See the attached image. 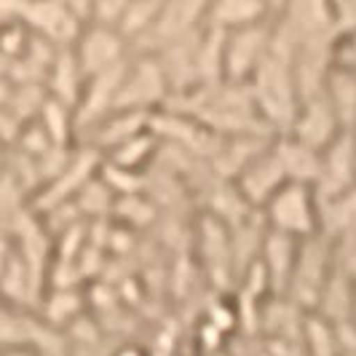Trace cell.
Wrapping results in <instances>:
<instances>
[{"mask_svg": "<svg viewBox=\"0 0 356 356\" xmlns=\"http://www.w3.org/2000/svg\"><path fill=\"white\" fill-rule=\"evenodd\" d=\"M3 22H22L30 33L54 49H72L83 35V24L75 17L72 3H3L0 6Z\"/></svg>", "mask_w": 356, "mask_h": 356, "instance_id": "obj_1", "label": "cell"}, {"mask_svg": "<svg viewBox=\"0 0 356 356\" xmlns=\"http://www.w3.org/2000/svg\"><path fill=\"white\" fill-rule=\"evenodd\" d=\"M268 231L284 233L298 241H308L321 233V201L314 188L289 182L263 209Z\"/></svg>", "mask_w": 356, "mask_h": 356, "instance_id": "obj_2", "label": "cell"}, {"mask_svg": "<svg viewBox=\"0 0 356 356\" xmlns=\"http://www.w3.org/2000/svg\"><path fill=\"white\" fill-rule=\"evenodd\" d=\"M335 268H338L335 244L327 236L319 233V236L303 241L286 300H292V305H298V308L303 305L308 314H314L321 305V298L335 276Z\"/></svg>", "mask_w": 356, "mask_h": 356, "instance_id": "obj_3", "label": "cell"}, {"mask_svg": "<svg viewBox=\"0 0 356 356\" xmlns=\"http://www.w3.org/2000/svg\"><path fill=\"white\" fill-rule=\"evenodd\" d=\"M169 99H172V86L166 81V72L161 67L159 56L131 54L115 110L159 113V107H166Z\"/></svg>", "mask_w": 356, "mask_h": 356, "instance_id": "obj_4", "label": "cell"}, {"mask_svg": "<svg viewBox=\"0 0 356 356\" xmlns=\"http://www.w3.org/2000/svg\"><path fill=\"white\" fill-rule=\"evenodd\" d=\"M273 19H268L257 27H247V30L225 35V83H236V86L252 83V78L257 75V70L263 67V62L270 54Z\"/></svg>", "mask_w": 356, "mask_h": 356, "instance_id": "obj_5", "label": "cell"}, {"mask_svg": "<svg viewBox=\"0 0 356 356\" xmlns=\"http://www.w3.org/2000/svg\"><path fill=\"white\" fill-rule=\"evenodd\" d=\"M72 51L86 81L131 59V46L121 38V33L105 30V27H86L78 43L72 46Z\"/></svg>", "mask_w": 356, "mask_h": 356, "instance_id": "obj_6", "label": "cell"}, {"mask_svg": "<svg viewBox=\"0 0 356 356\" xmlns=\"http://www.w3.org/2000/svg\"><path fill=\"white\" fill-rule=\"evenodd\" d=\"M343 131H348V129H343L332 102L327 99V94H319V97H311V99L300 102L298 115H295V121H292L286 134L300 140L308 147L324 153Z\"/></svg>", "mask_w": 356, "mask_h": 356, "instance_id": "obj_7", "label": "cell"}, {"mask_svg": "<svg viewBox=\"0 0 356 356\" xmlns=\"http://www.w3.org/2000/svg\"><path fill=\"white\" fill-rule=\"evenodd\" d=\"M236 191L241 193V198L250 204L254 212H263L268 207V201L276 196L284 185H289L286 172L282 166V161L273 150V143L268 150H263L257 159L252 161L250 166L233 179Z\"/></svg>", "mask_w": 356, "mask_h": 356, "instance_id": "obj_8", "label": "cell"}, {"mask_svg": "<svg viewBox=\"0 0 356 356\" xmlns=\"http://www.w3.org/2000/svg\"><path fill=\"white\" fill-rule=\"evenodd\" d=\"M356 188V131H343L321 153V177L314 188L319 201L338 198Z\"/></svg>", "mask_w": 356, "mask_h": 356, "instance_id": "obj_9", "label": "cell"}, {"mask_svg": "<svg viewBox=\"0 0 356 356\" xmlns=\"http://www.w3.org/2000/svg\"><path fill=\"white\" fill-rule=\"evenodd\" d=\"M300 247L303 241L284 236V233L268 231L263 250H260V263L266 268L268 282H270V292L276 298H286L295 268H298V257H300Z\"/></svg>", "mask_w": 356, "mask_h": 356, "instance_id": "obj_10", "label": "cell"}, {"mask_svg": "<svg viewBox=\"0 0 356 356\" xmlns=\"http://www.w3.org/2000/svg\"><path fill=\"white\" fill-rule=\"evenodd\" d=\"M276 8L279 6H270V3H263V0H220V3H209L207 27H212L222 35L238 33V30L257 27L268 19H273Z\"/></svg>", "mask_w": 356, "mask_h": 356, "instance_id": "obj_11", "label": "cell"}, {"mask_svg": "<svg viewBox=\"0 0 356 356\" xmlns=\"http://www.w3.org/2000/svg\"><path fill=\"white\" fill-rule=\"evenodd\" d=\"M86 75L81 70L78 59H75V51L72 49H62L54 59L51 70H49V78H46V91L54 102L70 107L72 113L81 105V97L86 91Z\"/></svg>", "mask_w": 356, "mask_h": 356, "instance_id": "obj_12", "label": "cell"}, {"mask_svg": "<svg viewBox=\"0 0 356 356\" xmlns=\"http://www.w3.org/2000/svg\"><path fill=\"white\" fill-rule=\"evenodd\" d=\"M273 150L282 161L289 182H298V185H308V188H316L321 177V153L303 145L300 140L282 134L273 140Z\"/></svg>", "mask_w": 356, "mask_h": 356, "instance_id": "obj_13", "label": "cell"}, {"mask_svg": "<svg viewBox=\"0 0 356 356\" xmlns=\"http://www.w3.org/2000/svg\"><path fill=\"white\" fill-rule=\"evenodd\" d=\"M324 94L335 107L343 129L356 131V72L343 65H335V70L330 72Z\"/></svg>", "mask_w": 356, "mask_h": 356, "instance_id": "obj_14", "label": "cell"}, {"mask_svg": "<svg viewBox=\"0 0 356 356\" xmlns=\"http://www.w3.org/2000/svg\"><path fill=\"white\" fill-rule=\"evenodd\" d=\"M300 340L305 343L311 356H343V346H340L338 327L330 319L314 314H305L303 330H300Z\"/></svg>", "mask_w": 356, "mask_h": 356, "instance_id": "obj_15", "label": "cell"}, {"mask_svg": "<svg viewBox=\"0 0 356 356\" xmlns=\"http://www.w3.org/2000/svg\"><path fill=\"white\" fill-rule=\"evenodd\" d=\"M161 6H163V3H156V0H134V3L126 6L124 22H121L118 33H121V38L131 46V51H134L145 38L150 35V30L156 27Z\"/></svg>", "mask_w": 356, "mask_h": 356, "instance_id": "obj_16", "label": "cell"}, {"mask_svg": "<svg viewBox=\"0 0 356 356\" xmlns=\"http://www.w3.org/2000/svg\"><path fill=\"white\" fill-rule=\"evenodd\" d=\"M156 147H159V137L150 129V131H145L140 137L124 143L121 147H115L102 161H105L107 166H115V169H124V172H131V175H140L145 169V163L153 159Z\"/></svg>", "mask_w": 356, "mask_h": 356, "instance_id": "obj_17", "label": "cell"}, {"mask_svg": "<svg viewBox=\"0 0 356 356\" xmlns=\"http://www.w3.org/2000/svg\"><path fill=\"white\" fill-rule=\"evenodd\" d=\"M126 0H97L94 11H91V27H105V30H115L121 27L126 14Z\"/></svg>", "mask_w": 356, "mask_h": 356, "instance_id": "obj_18", "label": "cell"}, {"mask_svg": "<svg viewBox=\"0 0 356 356\" xmlns=\"http://www.w3.org/2000/svg\"><path fill=\"white\" fill-rule=\"evenodd\" d=\"M338 65L348 67V70L356 72V35L340 40L338 46Z\"/></svg>", "mask_w": 356, "mask_h": 356, "instance_id": "obj_19", "label": "cell"}, {"mask_svg": "<svg viewBox=\"0 0 356 356\" xmlns=\"http://www.w3.org/2000/svg\"><path fill=\"white\" fill-rule=\"evenodd\" d=\"M6 356H38L30 348H6Z\"/></svg>", "mask_w": 356, "mask_h": 356, "instance_id": "obj_20", "label": "cell"}, {"mask_svg": "<svg viewBox=\"0 0 356 356\" xmlns=\"http://www.w3.org/2000/svg\"><path fill=\"white\" fill-rule=\"evenodd\" d=\"M118 356H143V354H140L137 348H124V351H121Z\"/></svg>", "mask_w": 356, "mask_h": 356, "instance_id": "obj_21", "label": "cell"}]
</instances>
